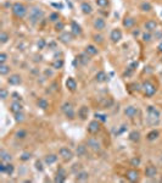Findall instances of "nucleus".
I'll use <instances>...</instances> for the list:
<instances>
[{"mask_svg": "<svg viewBox=\"0 0 162 183\" xmlns=\"http://www.w3.org/2000/svg\"><path fill=\"white\" fill-rule=\"evenodd\" d=\"M44 16V11L39 6H33L29 10V21L32 24H35L39 20H42Z\"/></svg>", "mask_w": 162, "mask_h": 183, "instance_id": "obj_1", "label": "nucleus"}, {"mask_svg": "<svg viewBox=\"0 0 162 183\" xmlns=\"http://www.w3.org/2000/svg\"><path fill=\"white\" fill-rule=\"evenodd\" d=\"M160 117H161V112L156 107L154 106L148 107V120L151 125H157L160 122Z\"/></svg>", "mask_w": 162, "mask_h": 183, "instance_id": "obj_2", "label": "nucleus"}, {"mask_svg": "<svg viewBox=\"0 0 162 183\" xmlns=\"http://www.w3.org/2000/svg\"><path fill=\"white\" fill-rule=\"evenodd\" d=\"M11 11H12V13H13L17 18H22V17H24V16L27 15V7H26L23 4H21V2H15V4H12Z\"/></svg>", "mask_w": 162, "mask_h": 183, "instance_id": "obj_3", "label": "nucleus"}, {"mask_svg": "<svg viewBox=\"0 0 162 183\" xmlns=\"http://www.w3.org/2000/svg\"><path fill=\"white\" fill-rule=\"evenodd\" d=\"M142 89L144 92V94L146 95V96H153L156 91H157V88L151 83V82H149V81H146V82H144L143 84H142Z\"/></svg>", "mask_w": 162, "mask_h": 183, "instance_id": "obj_4", "label": "nucleus"}, {"mask_svg": "<svg viewBox=\"0 0 162 183\" xmlns=\"http://www.w3.org/2000/svg\"><path fill=\"white\" fill-rule=\"evenodd\" d=\"M61 110H62V112H64L70 120H73V118H75L76 114H75V110H73L71 103H65V104L61 106Z\"/></svg>", "mask_w": 162, "mask_h": 183, "instance_id": "obj_5", "label": "nucleus"}, {"mask_svg": "<svg viewBox=\"0 0 162 183\" xmlns=\"http://www.w3.org/2000/svg\"><path fill=\"white\" fill-rule=\"evenodd\" d=\"M59 154H60V156H61V159H62L64 161H71L72 158H73V151H72L71 149L66 148V147L61 148L60 151H59Z\"/></svg>", "mask_w": 162, "mask_h": 183, "instance_id": "obj_6", "label": "nucleus"}, {"mask_svg": "<svg viewBox=\"0 0 162 183\" xmlns=\"http://www.w3.org/2000/svg\"><path fill=\"white\" fill-rule=\"evenodd\" d=\"M87 129H88V132H89L90 134H96V133L100 131V121H98V120L90 121Z\"/></svg>", "mask_w": 162, "mask_h": 183, "instance_id": "obj_7", "label": "nucleus"}, {"mask_svg": "<svg viewBox=\"0 0 162 183\" xmlns=\"http://www.w3.org/2000/svg\"><path fill=\"white\" fill-rule=\"evenodd\" d=\"M87 145L94 151H100V149H101V144L96 138H89L87 142Z\"/></svg>", "mask_w": 162, "mask_h": 183, "instance_id": "obj_8", "label": "nucleus"}, {"mask_svg": "<svg viewBox=\"0 0 162 183\" xmlns=\"http://www.w3.org/2000/svg\"><path fill=\"white\" fill-rule=\"evenodd\" d=\"M110 39L113 42V43H118L121 39H122V31L120 28H115L111 31V34H110Z\"/></svg>", "mask_w": 162, "mask_h": 183, "instance_id": "obj_9", "label": "nucleus"}, {"mask_svg": "<svg viewBox=\"0 0 162 183\" xmlns=\"http://www.w3.org/2000/svg\"><path fill=\"white\" fill-rule=\"evenodd\" d=\"M59 40L62 42V43H65V44H68V43H71L73 40V34L68 33V32H64V33H61L59 35Z\"/></svg>", "mask_w": 162, "mask_h": 183, "instance_id": "obj_10", "label": "nucleus"}, {"mask_svg": "<svg viewBox=\"0 0 162 183\" xmlns=\"http://www.w3.org/2000/svg\"><path fill=\"white\" fill-rule=\"evenodd\" d=\"M137 114H138V107H135L133 105H129L124 109V115L129 118H133L134 116H137Z\"/></svg>", "mask_w": 162, "mask_h": 183, "instance_id": "obj_11", "label": "nucleus"}, {"mask_svg": "<svg viewBox=\"0 0 162 183\" xmlns=\"http://www.w3.org/2000/svg\"><path fill=\"white\" fill-rule=\"evenodd\" d=\"M93 26H94V28H95L96 31H102V29L105 28V26H106V22H105V20H104V18L98 17V18H95V20H94Z\"/></svg>", "mask_w": 162, "mask_h": 183, "instance_id": "obj_12", "label": "nucleus"}, {"mask_svg": "<svg viewBox=\"0 0 162 183\" xmlns=\"http://www.w3.org/2000/svg\"><path fill=\"white\" fill-rule=\"evenodd\" d=\"M145 176L148 178H155L157 176V169L153 165H149L146 169H145Z\"/></svg>", "mask_w": 162, "mask_h": 183, "instance_id": "obj_13", "label": "nucleus"}, {"mask_svg": "<svg viewBox=\"0 0 162 183\" xmlns=\"http://www.w3.org/2000/svg\"><path fill=\"white\" fill-rule=\"evenodd\" d=\"M126 177L131 182H135L139 180V172H138V170H128L126 174Z\"/></svg>", "mask_w": 162, "mask_h": 183, "instance_id": "obj_14", "label": "nucleus"}, {"mask_svg": "<svg viewBox=\"0 0 162 183\" xmlns=\"http://www.w3.org/2000/svg\"><path fill=\"white\" fill-rule=\"evenodd\" d=\"M7 83L11 84V86H18L22 83V78L20 75H11L9 78H7Z\"/></svg>", "mask_w": 162, "mask_h": 183, "instance_id": "obj_15", "label": "nucleus"}, {"mask_svg": "<svg viewBox=\"0 0 162 183\" xmlns=\"http://www.w3.org/2000/svg\"><path fill=\"white\" fill-rule=\"evenodd\" d=\"M144 27H145V29H146L148 32H154V31L157 29V22H156L155 20H149V21L145 22Z\"/></svg>", "mask_w": 162, "mask_h": 183, "instance_id": "obj_16", "label": "nucleus"}, {"mask_svg": "<svg viewBox=\"0 0 162 183\" xmlns=\"http://www.w3.org/2000/svg\"><path fill=\"white\" fill-rule=\"evenodd\" d=\"M88 116H89V107L88 106H85V105H83L79 107V110H78V117L81 118V120H87L88 118Z\"/></svg>", "mask_w": 162, "mask_h": 183, "instance_id": "obj_17", "label": "nucleus"}, {"mask_svg": "<svg viewBox=\"0 0 162 183\" xmlns=\"http://www.w3.org/2000/svg\"><path fill=\"white\" fill-rule=\"evenodd\" d=\"M71 33H72L73 35H79V34H82L81 26H79L76 21H72V22H71Z\"/></svg>", "mask_w": 162, "mask_h": 183, "instance_id": "obj_18", "label": "nucleus"}, {"mask_svg": "<svg viewBox=\"0 0 162 183\" xmlns=\"http://www.w3.org/2000/svg\"><path fill=\"white\" fill-rule=\"evenodd\" d=\"M22 109H23L22 104H21L20 101H17V100H15V101H13V103L10 105V111H11V112H13V114L22 111Z\"/></svg>", "mask_w": 162, "mask_h": 183, "instance_id": "obj_19", "label": "nucleus"}, {"mask_svg": "<svg viewBox=\"0 0 162 183\" xmlns=\"http://www.w3.org/2000/svg\"><path fill=\"white\" fill-rule=\"evenodd\" d=\"M66 87L68 88V91L75 92L77 89V82H76V80L72 78V77H68L67 81H66Z\"/></svg>", "mask_w": 162, "mask_h": 183, "instance_id": "obj_20", "label": "nucleus"}, {"mask_svg": "<svg viewBox=\"0 0 162 183\" xmlns=\"http://www.w3.org/2000/svg\"><path fill=\"white\" fill-rule=\"evenodd\" d=\"M0 159H1V161H4V162H10V161L12 160V155L9 154L6 150L1 149V150H0Z\"/></svg>", "mask_w": 162, "mask_h": 183, "instance_id": "obj_21", "label": "nucleus"}, {"mask_svg": "<svg viewBox=\"0 0 162 183\" xmlns=\"http://www.w3.org/2000/svg\"><path fill=\"white\" fill-rule=\"evenodd\" d=\"M95 81H96L98 83H104V82H106V81H107L106 73H105L104 71H99V72L95 75Z\"/></svg>", "mask_w": 162, "mask_h": 183, "instance_id": "obj_22", "label": "nucleus"}, {"mask_svg": "<svg viewBox=\"0 0 162 183\" xmlns=\"http://www.w3.org/2000/svg\"><path fill=\"white\" fill-rule=\"evenodd\" d=\"M134 24H135V20H134L133 17H129V16L124 17V20H123V26H124L126 28H132Z\"/></svg>", "mask_w": 162, "mask_h": 183, "instance_id": "obj_23", "label": "nucleus"}, {"mask_svg": "<svg viewBox=\"0 0 162 183\" xmlns=\"http://www.w3.org/2000/svg\"><path fill=\"white\" fill-rule=\"evenodd\" d=\"M81 10H82V12L85 13V15H90V13L93 12V7H91V5L88 4V2H82Z\"/></svg>", "mask_w": 162, "mask_h": 183, "instance_id": "obj_24", "label": "nucleus"}, {"mask_svg": "<svg viewBox=\"0 0 162 183\" xmlns=\"http://www.w3.org/2000/svg\"><path fill=\"white\" fill-rule=\"evenodd\" d=\"M37 105H38V107H39V109H42V110H46V109L49 107V103H48V100H46V99H44V98L38 99Z\"/></svg>", "mask_w": 162, "mask_h": 183, "instance_id": "obj_25", "label": "nucleus"}, {"mask_svg": "<svg viewBox=\"0 0 162 183\" xmlns=\"http://www.w3.org/2000/svg\"><path fill=\"white\" fill-rule=\"evenodd\" d=\"M159 136H160L159 131H156V129H153V131H150V132L148 133V136H146V139H148V140H150V142H153V140H156V139L159 138Z\"/></svg>", "mask_w": 162, "mask_h": 183, "instance_id": "obj_26", "label": "nucleus"}, {"mask_svg": "<svg viewBox=\"0 0 162 183\" xmlns=\"http://www.w3.org/2000/svg\"><path fill=\"white\" fill-rule=\"evenodd\" d=\"M90 55H88L87 53H84V54H81V55H78L77 56V60L81 62L82 65H87L89 61H90V58H89Z\"/></svg>", "mask_w": 162, "mask_h": 183, "instance_id": "obj_27", "label": "nucleus"}, {"mask_svg": "<svg viewBox=\"0 0 162 183\" xmlns=\"http://www.w3.org/2000/svg\"><path fill=\"white\" fill-rule=\"evenodd\" d=\"M85 53H87L88 55L94 56V55H96V54L99 53V50H98V48L94 47V45H87V47H85Z\"/></svg>", "mask_w": 162, "mask_h": 183, "instance_id": "obj_28", "label": "nucleus"}, {"mask_svg": "<svg viewBox=\"0 0 162 183\" xmlns=\"http://www.w3.org/2000/svg\"><path fill=\"white\" fill-rule=\"evenodd\" d=\"M44 161H45V164H48V165L55 164V162L57 161V155H55V154L46 155V156H45V159H44Z\"/></svg>", "mask_w": 162, "mask_h": 183, "instance_id": "obj_29", "label": "nucleus"}, {"mask_svg": "<svg viewBox=\"0 0 162 183\" xmlns=\"http://www.w3.org/2000/svg\"><path fill=\"white\" fill-rule=\"evenodd\" d=\"M89 178V174L85 172V171H81V172H77V176H76V181H79V182H83V181H87Z\"/></svg>", "mask_w": 162, "mask_h": 183, "instance_id": "obj_30", "label": "nucleus"}, {"mask_svg": "<svg viewBox=\"0 0 162 183\" xmlns=\"http://www.w3.org/2000/svg\"><path fill=\"white\" fill-rule=\"evenodd\" d=\"M129 139H131L132 142H139V140H140V132H138V131H132V132L129 133Z\"/></svg>", "mask_w": 162, "mask_h": 183, "instance_id": "obj_31", "label": "nucleus"}, {"mask_svg": "<svg viewBox=\"0 0 162 183\" xmlns=\"http://www.w3.org/2000/svg\"><path fill=\"white\" fill-rule=\"evenodd\" d=\"M76 154H77V156H84L87 154V147L83 145V144L78 145L77 149H76Z\"/></svg>", "mask_w": 162, "mask_h": 183, "instance_id": "obj_32", "label": "nucleus"}, {"mask_svg": "<svg viewBox=\"0 0 162 183\" xmlns=\"http://www.w3.org/2000/svg\"><path fill=\"white\" fill-rule=\"evenodd\" d=\"M62 67H64V60L57 59V60H55V61L53 62V69H55V70H60V69H62Z\"/></svg>", "mask_w": 162, "mask_h": 183, "instance_id": "obj_33", "label": "nucleus"}, {"mask_svg": "<svg viewBox=\"0 0 162 183\" xmlns=\"http://www.w3.org/2000/svg\"><path fill=\"white\" fill-rule=\"evenodd\" d=\"M143 42H145V43H150L151 40H153V34H151V32H145V33H143Z\"/></svg>", "mask_w": 162, "mask_h": 183, "instance_id": "obj_34", "label": "nucleus"}, {"mask_svg": "<svg viewBox=\"0 0 162 183\" xmlns=\"http://www.w3.org/2000/svg\"><path fill=\"white\" fill-rule=\"evenodd\" d=\"M151 9H153V6H151V4L150 2H143L142 5H140V10L142 11H145V12H149V11H151Z\"/></svg>", "mask_w": 162, "mask_h": 183, "instance_id": "obj_35", "label": "nucleus"}, {"mask_svg": "<svg viewBox=\"0 0 162 183\" xmlns=\"http://www.w3.org/2000/svg\"><path fill=\"white\" fill-rule=\"evenodd\" d=\"M10 66H6L5 64H2V65H0V75L1 76H5V75H7L9 72H10Z\"/></svg>", "mask_w": 162, "mask_h": 183, "instance_id": "obj_36", "label": "nucleus"}, {"mask_svg": "<svg viewBox=\"0 0 162 183\" xmlns=\"http://www.w3.org/2000/svg\"><path fill=\"white\" fill-rule=\"evenodd\" d=\"M9 39H10V35H9L6 32H1V33H0V43H1V44L7 43Z\"/></svg>", "mask_w": 162, "mask_h": 183, "instance_id": "obj_37", "label": "nucleus"}, {"mask_svg": "<svg viewBox=\"0 0 162 183\" xmlns=\"http://www.w3.org/2000/svg\"><path fill=\"white\" fill-rule=\"evenodd\" d=\"M15 137H16L17 139H24V138L27 137V132H26L24 129H20V131H17V132H16Z\"/></svg>", "mask_w": 162, "mask_h": 183, "instance_id": "obj_38", "label": "nucleus"}, {"mask_svg": "<svg viewBox=\"0 0 162 183\" xmlns=\"http://www.w3.org/2000/svg\"><path fill=\"white\" fill-rule=\"evenodd\" d=\"M13 115H15V121H16V122H23V121H24V115H23L22 111L16 112V114H13Z\"/></svg>", "mask_w": 162, "mask_h": 183, "instance_id": "obj_39", "label": "nucleus"}, {"mask_svg": "<svg viewBox=\"0 0 162 183\" xmlns=\"http://www.w3.org/2000/svg\"><path fill=\"white\" fill-rule=\"evenodd\" d=\"M94 116H95V118H96L98 121H100V122H106V121H107V116L104 115V114H99V112H96Z\"/></svg>", "mask_w": 162, "mask_h": 183, "instance_id": "obj_40", "label": "nucleus"}, {"mask_svg": "<svg viewBox=\"0 0 162 183\" xmlns=\"http://www.w3.org/2000/svg\"><path fill=\"white\" fill-rule=\"evenodd\" d=\"M64 28H65V23L62 21H57L55 23V31L56 32H61V31H64Z\"/></svg>", "mask_w": 162, "mask_h": 183, "instance_id": "obj_41", "label": "nucleus"}, {"mask_svg": "<svg viewBox=\"0 0 162 183\" xmlns=\"http://www.w3.org/2000/svg\"><path fill=\"white\" fill-rule=\"evenodd\" d=\"M66 181V176H64V175H60V174H57L56 176H55V178H54V182L56 183H62Z\"/></svg>", "mask_w": 162, "mask_h": 183, "instance_id": "obj_42", "label": "nucleus"}, {"mask_svg": "<svg viewBox=\"0 0 162 183\" xmlns=\"http://www.w3.org/2000/svg\"><path fill=\"white\" fill-rule=\"evenodd\" d=\"M49 20H50L51 22H57V21H60V16H59V13H56V12H53V13H50V16H49Z\"/></svg>", "mask_w": 162, "mask_h": 183, "instance_id": "obj_43", "label": "nucleus"}, {"mask_svg": "<svg viewBox=\"0 0 162 183\" xmlns=\"http://www.w3.org/2000/svg\"><path fill=\"white\" fill-rule=\"evenodd\" d=\"M140 162H142V160H140V158H138V156H135V158H133V159L131 160V165H132V166H134V167L139 166V165H140Z\"/></svg>", "mask_w": 162, "mask_h": 183, "instance_id": "obj_44", "label": "nucleus"}, {"mask_svg": "<svg viewBox=\"0 0 162 183\" xmlns=\"http://www.w3.org/2000/svg\"><path fill=\"white\" fill-rule=\"evenodd\" d=\"M95 2L99 7H106L109 5V0H95Z\"/></svg>", "mask_w": 162, "mask_h": 183, "instance_id": "obj_45", "label": "nucleus"}, {"mask_svg": "<svg viewBox=\"0 0 162 183\" xmlns=\"http://www.w3.org/2000/svg\"><path fill=\"white\" fill-rule=\"evenodd\" d=\"M35 169H37L39 172H43V171H44V166H43V164H42L40 160H37V161H35Z\"/></svg>", "mask_w": 162, "mask_h": 183, "instance_id": "obj_46", "label": "nucleus"}, {"mask_svg": "<svg viewBox=\"0 0 162 183\" xmlns=\"http://www.w3.org/2000/svg\"><path fill=\"white\" fill-rule=\"evenodd\" d=\"M13 170H15L13 165H12V164H10V162H7V165H6V174H7V175H12Z\"/></svg>", "mask_w": 162, "mask_h": 183, "instance_id": "obj_47", "label": "nucleus"}, {"mask_svg": "<svg viewBox=\"0 0 162 183\" xmlns=\"http://www.w3.org/2000/svg\"><path fill=\"white\" fill-rule=\"evenodd\" d=\"M7 96H9V92L6 91L5 88H1V89H0V98H1L2 100H5Z\"/></svg>", "mask_w": 162, "mask_h": 183, "instance_id": "obj_48", "label": "nucleus"}, {"mask_svg": "<svg viewBox=\"0 0 162 183\" xmlns=\"http://www.w3.org/2000/svg\"><path fill=\"white\" fill-rule=\"evenodd\" d=\"M93 39H94V42H96V43H99V44H101V43L104 42V38H102V35H100V34L93 35Z\"/></svg>", "mask_w": 162, "mask_h": 183, "instance_id": "obj_49", "label": "nucleus"}, {"mask_svg": "<svg viewBox=\"0 0 162 183\" xmlns=\"http://www.w3.org/2000/svg\"><path fill=\"white\" fill-rule=\"evenodd\" d=\"M31 156H32V155H31L29 153H23V154L20 156V159H21L22 161H28V160L31 159Z\"/></svg>", "mask_w": 162, "mask_h": 183, "instance_id": "obj_50", "label": "nucleus"}, {"mask_svg": "<svg viewBox=\"0 0 162 183\" xmlns=\"http://www.w3.org/2000/svg\"><path fill=\"white\" fill-rule=\"evenodd\" d=\"M6 60H7V55H6L5 53H1V54H0V65L5 64Z\"/></svg>", "mask_w": 162, "mask_h": 183, "instance_id": "obj_51", "label": "nucleus"}, {"mask_svg": "<svg viewBox=\"0 0 162 183\" xmlns=\"http://www.w3.org/2000/svg\"><path fill=\"white\" fill-rule=\"evenodd\" d=\"M6 165H7V164H5L4 161H1V164H0V172L6 174Z\"/></svg>", "mask_w": 162, "mask_h": 183, "instance_id": "obj_52", "label": "nucleus"}, {"mask_svg": "<svg viewBox=\"0 0 162 183\" xmlns=\"http://www.w3.org/2000/svg\"><path fill=\"white\" fill-rule=\"evenodd\" d=\"M44 47H45V40H44V39H39V42H38V48H39V49H44Z\"/></svg>", "mask_w": 162, "mask_h": 183, "instance_id": "obj_53", "label": "nucleus"}, {"mask_svg": "<svg viewBox=\"0 0 162 183\" xmlns=\"http://www.w3.org/2000/svg\"><path fill=\"white\" fill-rule=\"evenodd\" d=\"M12 96H13V99L15 100H21V95H18V93H12Z\"/></svg>", "mask_w": 162, "mask_h": 183, "instance_id": "obj_54", "label": "nucleus"}, {"mask_svg": "<svg viewBox=\"0 0 162 183\" xmlns=\"http://www.w3.org/2000/svg\"><path fill=\"white\" fill-rule=\"evenodd\" d=\"M45 75H46V76H51V75H53V72H51L50 70H45Z\"/></svg>", "mask_w": 162, "mask_h": 183, "instance_id": "obj_55", "label": "nucleus"}, {"mask_svg": "<svg viewBox=\"0 0 162 183\" xmlns=\"http://www.w3.org/2000/svg\"><path fill=\"white\" fill-rule=\"evenodd\" d=\"M138 34H139V29H137V31H134V32H133V35H134V37H137Z\"/></svg>", "mask_w": 162, "mask_h": 183, "instance_id": "obj_56", "label": "nucleus"}, {"mask_svg": "<svg viewBox=\"0 0 162 183\" xmlns=\"http://www.w3.org/2000/svg\"><path fill=\"white\" fill-rule=\"evenodd\" d=\"M157 49H159V51H160V53H162V42L159 44V48H157Z\"/></svg>", "mask_w": 162, "mask_h": 183, "instance_id": "obj_57", "label": "nucleus"}, {"mask_svg": "<svg viewBox=\"0 0 162 183\" xmlns=\"http://www.w3.org/2000/svg\"><path fill=\"white\" fill-rule=\"evenodd\" d=\"M54 6H56V7H60V9H62V5H61V4H54Z\"/></svg>", "mask_w": 162, "mask_h": 183, "instance_id": "obj_58", "label": "nucleus"}, {"mask_svg": "<svg viewBox=\"0 0 162 183\" xmlns=\"http://www.w3.org/2000/svg\"><path fill=\"white\" fill-rule=\"evenodd\" d=\"M28 1H32V0H28Z\"/></svg>", "mask_w": 162, "mask_h": 183, "instance_id": "obj_59", "label": "nucleus"}]
</instances>
